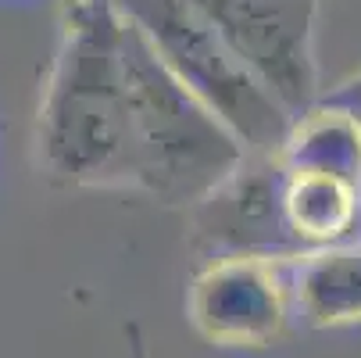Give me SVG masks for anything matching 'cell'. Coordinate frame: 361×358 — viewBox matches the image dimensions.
I'll use <instances>...</instances> for the list:
<instances>
[{
    "label": "cell",
    "mask_w": 361,
    "mask_h": 358,
    "mask_svg": "<svg viewBox=\"0 0 361 358\" xmlns=\"http://www.w3.org/2000/svg\"><path fill=\"white\" fill-rule=\"evenodd\" d=\"M319 105H326V108H336V112L350 115V119L357 122V129H361V72H357V76H350V79H343L340 86L326 90V93L319 97Z\"/></svg>",
    "instance_id": "10"
},
{
    "label": "cell",
    "mask_w": 361,
    "mask_h": 358,
    "mask_svg": "<svg viewBox=\"0 0 361 358\" xmlns=\"http://www.w3.org/2000/svg\"><path fill=\"white\" fill-rule=\"evenodd\" d=\"M290 119L319 105V0H183Z\"/></svg>",
    "instance_id": "4"
},
{
    "label": "cell",
    "mask_w": 361,
    "mask_h": 358,
    "mask_svg": "<svg viewBox=\"0 0 361 358\" xmlns=\"http://www.w3.org/2000/svg\"><path fill=\"white\" fill-rule=\"evenodd\" d=\"M158 61L208 108L247 155H283L293 119L183 0H111Z\"/></svg>",
    "instance_id": "3"
},
{
    "label": "cell",
    "mask_w": 361,
    "mask_h": 358,
    "mask_svg": "<svg viewBox=\"0 0 361 358\" xmlns=\"http://www.w3.org/2000/svg\"><path fill=\"white\" fill-rule=\"evenodd\" d=\"M36 140L47 172L61 183H129V83L111 0H68Z\"/></svg>",
    "instance_id": "1"
},
{
    "label": "cell",
    "mask_w": 361,
    "mask_h": 358,
    "mask_svg": "<svg viewBox=\"0 0 361 358\" xmlns=\"http://www.w3.org/2000/svg\"><path fill=\"white\" fill-rule=\"evenodd\" d=\"M283 155H247L219 186L193 204V237L212 258L297 262L304 244L286 222Z\"/></svg>",
    "instance_id": "5"
},
{
    "label": "cell",
    "mask_w": 361,
    "mask_h": 358,
    "mask_svg": "<svg viewBox=\"0 0 361 358\" xmlns=\"http://www.w3.org/2000/svg\"><path fill=\"white\" fill-rule=\"evenodd\" d=\"M283 208L290 229L297 233L307 254L340 247L350 244V237L361 226V186L319 172H290Z\"/></svg>",
    "instance_id": "7"
},
{
    "label": "cell",
    "mask_w": 361,
    "mask_h": 358,
    "mask_svg": "<svg viewBox=\"0 0 361 358\" xmlns=\"http://www.w3.org/2000/svg\"><path fill=\"white\" fill-rule=\"evenodd\" d=\"M283 165L290 172H319L361 186V129L350 115L315 105L293 119L283 143Z\"/></svg>",
    "instance_id": "9"
},
{
    "label": "cell",
    "mask_w": 361,
    "mask_h": 358,
    "mask_svg": "<svg viewBox=\"0 0 361 358\" xmlns=\"http://www.w3.org/2000/svg\"><path fill=\"white\" fill-rule=\"evenodd\" d=\"M293 294L312 326L361 323V244H340L297 258Z\"/></svg>",
    "instance_id": "8"
},
{
    "label": "cell",
    "mask_w": 361,
    "mask_h": 358,
    "mask_svg": "<svg viewBox=\"0 0 361 358\" xmlns=\"http://www.w3.org/2000/svg\"><path fill=\"white\" fill-rule=\"evenodd\" d=\"M190 319L215 344H269L286 326V290L272 262L219 258L190 287Z\"/></svg>",
    "instance_id": "6"
},
{
    "label": "cell",
    "mask_w": 361,
    "mask_h": 358,
    "mask_svg": "<svg viewBox=\"0 0 361 358\" xmlns=\"http://www.w3.org/2000/svg\"><path fill=\"white\" fill-rule=\"evenodd\" d=\"M122 54L129 83V186L165 204H197L247 158V150L126 18Z\"/></svg>",
    "instance_id": "2"
}]
</instances>
